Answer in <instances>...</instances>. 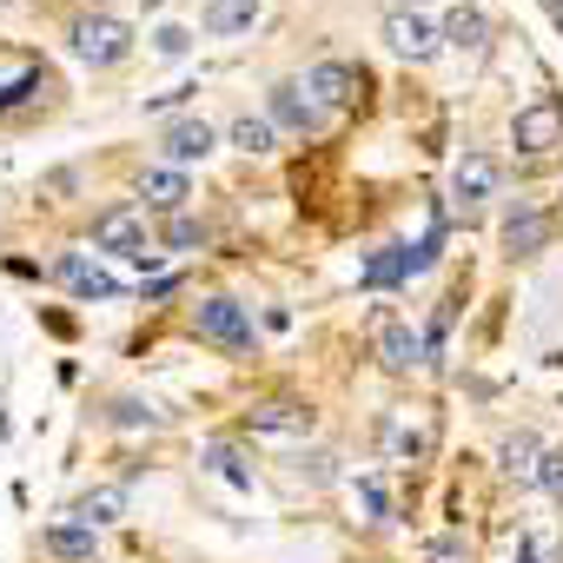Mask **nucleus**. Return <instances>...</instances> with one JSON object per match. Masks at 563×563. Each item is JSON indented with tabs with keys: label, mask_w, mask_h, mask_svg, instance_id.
<instances>
[{
	"label": "nucleus",
	"mask_w": 563,
	"mask_h": 563,
	"mask_svg": "<svg viewBox=\"0 0 563 563\" xmlns=\"http://www.w3.org/2000/svg\"><path fill=\"white\" fill-rule=\"evenodd\" d=\"M497 199H504V159H497L490 146H464V153L451 159V179H444V206H451V219L477 225Z\"/></svg>",
	"instance_id": "nucleus-4"
},
{
	"label": "nucleus",
	"mask_w": 563,
	"mask_h": 563,
	"mask_svg": "<svg viewBox=\"0 0 563 563\" xmlns=\"http://www.w3.org/2000/svg\"><path fill=\"white\" fill-rule=\"evenodd\" d=\"M398 8H424V14H431V0H398Z\"/></svg>",
	"instance_id": "nucleus-38"
},
{
	"label": "nucleus",
	"mask_w": 563,
	"mask_h": 563,
	"mask_svg": "<svg viewBox=\"0 0 563 563\" xmlns=\"http://www.w3.org/2000/svg\"><path fill=\"white\" fill-rule=\"evenodd\" d=\"M352 490H358V504H365V523H372V530H385V523H398V517H391V484H385L378 471H365V477H352Z\"/></svg>",
	"instance_id": "nucleus-27"
},
{
	"label": "nucleus",
	"mask_w": 563,
	"mask_h": 563,
	"mask_svg": "<svg viewBox=\"0 0 563 563\" xmlns=\"http://www.w3.org/2000/svg\"><path fill=\"white\" fill-rule=\"evenodd\" d=\"M126 504H133V484H87V490H74L67 504H60V517L67 523H87V530H113L120 517H126Z\"/></svg>",
	"instance_id": "nucleus-16"
},
{
	"label": "nucleus",
	"mask_w": 563,
	"mask_h": 563,
	"mask_svg": "<svg viewBox=\"0 0 563 563\" xmlns=\"http://www.w3.org/2000/svg\"><path fill=\"white\" fill-rule=\"evenodd\" d=\"M153 54H159V60H186V54H192V34H186V27H159V34H153Z\"/></svg>",
	"instance_id": "nucleus-32"
},
{
	"label": "nucleus",
	"mask_w": 563,
	"mask_h": 563,
	"mask_svg": "<svg viewBox=\"0 0 563 563\" xmlns=\"http://www.w3.org/2000/svg\"><path fill=\"white\" fill-rule=\"evenodd\" d=\"M225 146H232V153H245V159H272L278 146H286V133H278L265 113H252V107H245V113H232V120H225Z\"/></svg>",
	"instance_id": "nucleus-24"
},
{
	"label": "nucleus",
	"mask_w": 563,
	"mask_h": 563,
	"mask_svg": "<svg viewBox=\"0 0 563 563\" xmlns=\"http://www.w3.org/2000/svg\"><path fill=\"white\" fill-rule=\"evenodd\" d=\"M245 431L252 438H312L319 411L306 398H258V405H245Z\"/></svg>",
	"instance_id": "nucleus-15"
},
{
	"label": "nucleus",
	"mask_w": 563,
	"mask_h": 563,
	"mask_svg": "<svg viewBox=\"0 0 563 563\" xmlns=\"http://www.w3.org/2000/svg\"><path fill=\"white\" fill-rule=\"evenodd\" d=\"M60 47H67V60H74L80 74L113 80V74L133 67V54H140V27H133L126 14H113V8H74V14L60 21Z\"/></svg>",
	"instance_id": "nucleus-2"
},
{
	"label": "nucleus",
	"mask_w": 563,
	"mask_h": 563,
	"mask_svg": "<svg viewBox=\"0 0 563 563\" xmlns=\"http://www.w3.org/2000/svg\"><path fill=\"white\" fill-rule=\"evenodd\" d=\"M550 239H556V212H550L537 192H517V199H504V219H497V252H504L510 265H530V258H543V252H550Z\"/></svg>",
	"instance_id": "nucleus-6"
},
{
	"label": "nucleus",
	"mask_w": 563,
	"mask_h": 563,
	"mask_svg": "<svg viewBox=\"0 0 563 563\" xmlns=\"http://www.w3.org/2000/svg\"><path fill=\"white\" fill-rule=\"evenodd\" d=\"M41 325H47L54 339H80V319H74V312H54V306H41Z\"/></svg>",
	"instance_id": "nucleus-36"
},
{
	"label": "nucleus",
	"mask_w": 563,
	"mask_h": 563,
	"mask_svg": "<svg viewBox=\"0 0 563 563\" xmlns=\"http://www.w3.org/2000/svg\"><path fill=\"white\" fill-rule=\"evenodd\" d=\"M192 100H199V80H179V87H166V93L140 100V113H173V120H179V113H199Z\"/></svg>",
	"instance_id": "nucleus-29"
},
{
	"label": "nucleus",
	"mask_w": 563,
	"mask_h": 563,
	"mask_svg": "<svg viewBox=\"0 0 563 563\" xmlns=\"http://www.w3.org/2000/svg\"><path fill=\"white\" fill-rule=\"evenodd\" d=\"M87 245L93 252H113V258H140L159 239L146 232V206L140 199H107L100 212H87Z\"/></svg>",
	"instance_id": "nucleus-11"
},
{
	"label": "nucleus",
	"mask_w": 563,
	"mask_h": 563,
	"mask_svg": "<svg viewBox=\"0 0 563 563\" xmlns=\"http://www.w3.org/2000/svg\"><path fill=\"white\" fill-rule=\"evenodd\" d=\"M265 14V0H199V34L206 41H239Z\"/></svg>",
	"instance_id": "nucleus-22"
},
{
	"label": "nucleus",
	"mask_w": 563,
	"mask_h": 563,
	"mask_svg": "<svg viewBox=\"0 0 563 563\" xmlns=\"http://www.w3.org/2000/svg\"><path fill=\"white\" fill-rule=\"evenodd\" d=\"M299 80H306V93H312L332 120H339V113H352V107H365V100L378 93V80H372V67H365V60H312Z\"/></svg>",
	"instance_id": "nucleus-10"
},
{
	"label": "nucleus",
	"mask_w": 563,
	"mask_h": 563,
	"mask_svg": "<svg viewBox=\"0 0 563 563\" xmlns=\"http://www.w3.org/2000/svg\"><path fill=\"white\" fill-rule=\"evenodd\" d=\"M286 477L306 484V490H325V484H339V457L332 451H299V457H286Z\"/></svg>",
	"instance_id": "nucleus-26"
},
{
	"label": "nucleus",
	"mask_w": 563,
	"mask_h": 563,
	"mask_svg": "<svg viewBox=\"0 0 563 563\" xmlns=\"http://www.w3.org/2000/svg\"><path fill=\"white\" fill-rule=\"evenodd\" d=\"M140 8H146V14H159V8H166V0H140Z\"/></svg>",
	"instance_id": "nucleus-39"
},
{
	"label": "nucleus",
	"mask_w": 563,
	"mask_h": 563,
	"mask_svg": "<svg viewBox=\"0 0 563 563\" xmlns=\"http://www.w3.org/2000/svg\"><path fill=\"white\" fill-rule=\"evenodd\" d=\"M186 332L199 345H212L219 358H258L265 352V325L252 319V306L239 292H199L186 306Z\"/></svg>",
	"instance_id": "nucleus-3"
},
{
	"label": "nucleus",
	"mask_w": 563,
	"mask_h": 563,
	"mask_svg": "<svg viewBox=\"0 0 563 563\" xmlns=\"http://www.w3.org/2000/svg\"><path fill=\"white\" fill-rule=\"evenodd\" d=\"M517 563H556V543L537 537V530H523V537H517Z\"/></svg>",
	"instance_id": "nucleus-34"
},
{
	"label": "nucleus",
	"mask_w": 563,
	"mask_h": 563,
	"mask_svg": "<svg viewBox=\"0 0 563 563\" xmlns=\"http://www.w3.org/2000/svg\"><path fill=\"white\" fill-rule=\"evenodd\" d=\"M93 418H100V431H113V438H159V431H173V411L153 405L146 391H107V398L93 405Z\"/></svg>",
	"instance_id": "nucleus-13"
},
{
	"label": "nucleus",
	"mask_w": 563,
	"mask_h": 563,
	"mask_svg": "<svg viewBox=\"0 0 563 563\" xmlns=\"http://www.w3.org/2000/svg\"><path fill=\"white\" fill-rule=\"evenodd\" d=\"M67 120V80L41 47L0 41V133H41Z\"/></svg>",
	"instance_id": "nucleus-1"
},
{
	"label": "nucleus",
	"mask_w": 563,
	"mask_h": 563,
	"mask_svg": "<svg viewBox=\"0 0 563 563\" xmlns=\"http://www.w3.org/2000/svg\"><path fill=\"white\" fill-rule=\"evenodd\" d=\"M219 146H225V126H212L206 113H179V120H166L159 133H153V159H166V166H212L219 159Z\"/></svg>",
	"instance_id": "nucleus-12"
},
{
	"label": "nucleus",
	"mask_w": 563,
	"mask_h": 563,
	"mask_svg": "<svg viewBox=\"0 0 563 563\" xmlns=\"http://www.w3.org/2000/svg\"><path fill=\"white\" fill-rule=\"evenodd\" d=\"M133 199H140L146 212H159V219L192 212V173H186V166H166V159H146V166L133 173Z\"/></svg>",
	"instance_id": "nucleus-14"
},
{
	"label": "nucleus",
	"mask_w": 563,
	"mask_h": 563,
	"mask_svg": "<svg viewBox=\"0 0 563 563\" xmlns=\"http://www.w3.org/2000/svg\"><path fill=\"white\" fill-rule=\"evenodd\" d=\"M405 278H411V239H391V245L365 252V265H358V292H398Z\"/></svg>",
	"instance_id": "nucleus-23"
},
{
	"label": "nucleus",
	"mask_w": 563,
	"mask_h": 563,
	"mask_svg": "<svg viewBox=\"0 0 563 563\" xmlns=\"http://www.w3.org/2000/svg\"><path fill=\"white\" fill-rule=\"evenodd\" d=\"M265 120L286 133V140H325V133L339 126V120L306 93V80H299V74H286V80H272V87H265Z\"/></svg>",
	"instance_id": "nucleus-8"
},
{
	"label": "nucleus",
	"mask_w": 563,
	"mask_h": 563,
	"mask_svg": "<svg viewBox=\"0 0 563 563\" xmlns=\"http://www.w3.org/2000/svg\"><path fill=\"white\" fill-rule=\"evenodd\" d=\"M34 550H41V556H54V563H100V530L54 517V523H41V530H34Z\"/></svg>",
	"instance_id": "nucleus-20"
},
{
	"label": "nucleus",
	"mask_w": 563,
	"mask_h": 563,
	"mask_svg": "<svg viewBox=\"0 0 563 563\" xmlns=\"http://www.w3.org/2000/svg\"><path fill=\"white\" fill-rule=\"evenodd\" d=\"M543 451H550V444H543L537 431H510V438L497 444V471H504L517 490H537V484H543Z\"/></svg>",
	"instance_id": "nucleus-21"
},
{
	"label": "nucleus",
	"mask_w": 563,
	"mask_h": 563,
	"mask_svg": "<svg viewBox=\"0 0 563 563\" xmlns=\"http://www.w3.org/2000/svg\"><path fill=\"white\" fill-rule=\"evenodd\" d=\"M378 365L391 372V378H418L424 372V332L411 325V319H378Z\"/></svg>",
	"instance_id": "nucleus-17"
},
{
	"label": "nucleus",
	"mask_w": 563,
	"mask_h": 563,
	"mask_svg": "<svg viewBox=\"0 0 563 563\" xmlns=\"http://www.w3.org/2000/svg\"><path fill=\"white\" fill-rule=\"evenodd\" d=\"M537 490L563 504V444H550V451H543V484H537Z\"/></svg>",
	"instance_id": "nucleus-35"
},
{
	"label": "nucleus",
	"mask_w": 563,
	"mask_h": 563,
	"mask_svg": "<svg viewBox=\"0 0 563 563\" xmlns=\"http://www.w3.org/2000/svg\"><path fill=\"white\" fill-rule=\"evenodd\" d=\"M385 444H391V457H411L418 464V457H431V424H391Z\"/></svg>",
	"instance_id": "nucleus-30"
},
{
	"label": "nucleus",
	"mask_w": 563,
	"mask_h": 563,
	"mask_svg": "<svg viewBox=\"0 0 563 563\" xmlns=\"http://www.w3.org/2000/svg\"><path fill=\"white\" fill-rule=\"evenodd\" d=\"M424 563H471V543H464L457 530H451V537H431V543H424Z\"/></svg>",
	"instance_id": "nucleus-31"
},
{
	"label": "nucleus",
	"mask_w": 563,
	"mask_h": 563,
	"mask_svg": "<svg viewBox=\"0 0 563 563\" xmlns=\"http://www.w3.org/2000/svg\"><path fill=\"white\" fill-rule=\"evenodd\" d=\"M186 286V272H159V278H146V286H140V306H159V299H173Z\"/></svg>",
	"instance_id": "nucleus-33"
},
{
	"label": "nucleus",
	"mask_w": 563,
	"mask_h": 563,
	"mask_svg": "<svg viewBox=\"0 0 563 563\" xmlns=\"http://www.w3.org/2000/svg\"><path fill=\"white\" fill-rule=\"evenodd\" d=\"M159 252H206L212 245V225L199 219V212H173V219H159Z\"/></svg>",
	"instance_id": "nucleus-25"
},
{
	"label": "nucleus",
	"mask_w": 563,
	"mask_h": 563,
	"mask_svg": "<svg viewBox=\"0 0 563 563\" xmlns=\"http://www.w3.org/2000/svg\"><path fill=\"white\" fill-rule=\"evenodd\" d=\"M47 286H60L74 306H126V278H113L93 252H80V245H60L54 258H47Z\"/></svg>",
	"instance_id": "nucleus-5"
},
{
	"label": "nucleus",
	"mask_w": 563,
	"mask_h": 563,
	"mask_svg": "<svg viewBox=\"0 0 563 563\" xmlns=\"http://www.w3.org/2000/svg\"><path fill=\"white\" fill-rule=\"evenodd\" d=\"M74 192H80V166H47V173L34 179V199H41V206H67Z\"/></svg>",
	"instance_id": "nucleus-28"
},
{
	"label": "nucleus",
	"mask_w": 563,
	"mask_h": 563,
	"mask_svg": "<svg viewBox=\"0 0 563 563\" xmlns=\"http://www.w3.org/2000/svg\"><path fill=\"white\" fill-rule=\"evenodd\" d=\"M490 41H497V27H490V14L477 8V0H457V8L444 14V47L457 60H490Z\"/></svg>",
	"instance_id": "nucleus-18"
},
{
	"label": "nucleus",
	"mask_w": 563,
	"mask_h": 563,
	"mask_svg": "<svg viewBox=\"0 0 563 563\" xmlns=\"http://www.w3.org/2000/svg\"><path fill=\"white\" fill-rule=\"evenodd\" d=\"M206 477H219V484H232L239 497H252L258 490V471H252V457H245V444H232V438H199V457H192Z\"/></svg>",
	"instance_id": "nucleus-19"
},
{
	"label": "nucleus",
	"mask_w": 563,
	"mask_h": 563,
	"mask_svg": "<svg viewBox=\"0 0 563 563\" xmlns=\"http://www.w3.org/2000/svg\"><path fill=\"white\" fill-rule=\"evenodd\" d=\"M27 8V0H0V21H8V14H21Z\"/></svg>",
	"instance_id": "nucleus-37"
},
{
	"label": "nucleus",
	"mask_w": 563,
	"mask_h": 563,
	"mask_svg": "<svg viewBox=\"0 0 563 563\" xmlns=\"http://www.w3.org/2000/svg\"><path fill=\"white\" fill-rule=\"evenodd\" d=\"M378 41H385L405 67H431V60L451 54V47H444V21L424 14V8H391V14L378 21Z\"/></svg>",
	"instance_id": "nucleus-9"
},
{
	"label": "nucleus",
	"mask_w": 563,
	"mask_h": 563,
	"mask_svg": "<svg viewBox=\"0 0 563 563\" xmlns=\"http://www.w3.org/2000/svg\"><path fill=\"white\" fill-rule=\"evenodd\" d=\"M510 153L530 159V166H543V159L563 153V93H556V87L530 93V100L510 113Z\"/></svg>",
	"instance_id": "nucleus-7"
}]
</instances>
